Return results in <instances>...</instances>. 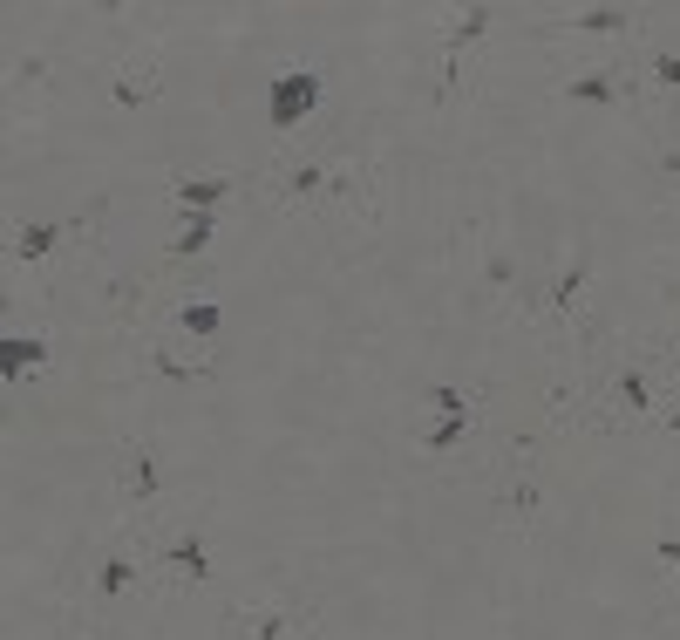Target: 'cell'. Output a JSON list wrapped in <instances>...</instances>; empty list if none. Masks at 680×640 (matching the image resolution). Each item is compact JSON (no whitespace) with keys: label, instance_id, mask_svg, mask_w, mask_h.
Segmentation results:
<instances>
[{"label":"cell","instance_id":"obj_3","mask_svg":"<svg viewBox=\"0 0 680 640\" xmlns=\"http://www.w3.org/2000/svg\"><path fill=\"white\" fill-rule=\"evenodd\" d=\"M218 191H225V185H211V177H205V185H184V198H191V205H211Z\"/></svg>","mask_w":680,"mask_h":640},{"label":"cell","instance_id":"obj_1","mask_svg":"<svg viewBox=\"0 0 680 640\" xmlns=\"http://www.w3.org/2000/svg\"><path fill=\"white\" fill-rule=\"evenodd\" d=\"M314 95H320V75H314V68H293V75H279V82H273V116H279V123H293L306 103H314Z\"/></svg>","mask_w":680,"mask_h":640},{"label":"cell","instance_id":"obj_2","mask_svg":"<svg viewBox=\"0 0 680 640\" xmlns=\"http://www.w3.org/2000/svg\"><path fill=\"white\" fill-rule=\"evenodd\" d=\"M0 361H7V375H14V368H35V361H41V341H27V334L14 341V334H7V341H0Z\"/></svg>","mask_w":680,"mask_h":640}]
</instances>
